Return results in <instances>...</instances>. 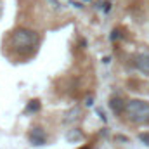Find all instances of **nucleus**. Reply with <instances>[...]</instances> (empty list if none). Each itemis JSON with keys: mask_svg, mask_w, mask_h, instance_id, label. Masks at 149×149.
Returning <instances> with one entry per match:
<instances>
[{"mask_svg": "<svg viewBox=\"0 0 149 149\" xmlns=\"http://www.w3.org/2000/svg\"><path fill=\"white\" fill-rule=\"evenodd\" d=\"M10 42H12V47H16L19 52H30L38 43V35L30 30H17L12 33Z\"/></svg>", "mask_w": 149, "mask_h": 149, "instance_id": "nucleus-1", "label": "nucleus"}, {"mask_svg": "<svg viewBox=\"0 0 149 149\" xmlns=\"http://www.w3.org/2000/svg\"><path fill=\"white\" fill-rule=\"evenodd\" d=\"M127 116L134 121V123H148L149 121V102L141 101V99H134L130 102H127Z\"/></svg>", "mask_w": 149, "mask_h": 149, "instance_id": "nucleus-2", "label": "nucleus"}, {"mask_svg": "<svg viewBox=\"0 0 149 149\" xmlns=\"http://www.w3.org/2000/svg\"><path fill=\"white\" fill-rule=\"evenodd\" d=\"M135 66H137V70H139L141 73H144V74L149 76V52L139 54V56L135 57Z\"/></svg>", "mask_w": 149, "mask_h": 149, "instance_id": "nucleus-3", "label": "nucleus"}, {"mask_svg": "<svg viewBox=\"0 0 149 149\" xmlns=\"http://www.w3.org/2000/svg\"><path fill=\"white\" fill-rule=\"evenodd\" d=\"M30 139H31V142L33 144H43V141H45V135H43V132H42V128H35L33 132H31V135H30Z\"/></svg>", "mask_w": 149, "mask_h": 149, "instance_id": "nucleus-4", "label": "nucleus"}, {"mask_svg": "<svg viewBox=\"0 0 149 149\" xmlns=\"http://www.w3.org/2000/svg\"><path fill=\"white\" fill-rule=\"evenodd\" d=\"M111 109L114 113H121V111H125V109H127V104H123L120 97H113V99H111Z\"/></svg>", "mask_w": 149, "mask_h": 149, "instance_id": "nucleus-5", "label": "nucleus"}]
</instances>
